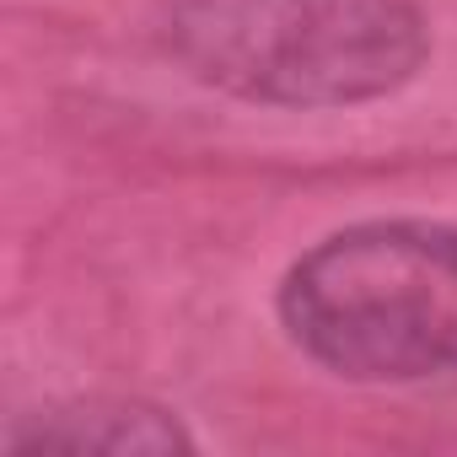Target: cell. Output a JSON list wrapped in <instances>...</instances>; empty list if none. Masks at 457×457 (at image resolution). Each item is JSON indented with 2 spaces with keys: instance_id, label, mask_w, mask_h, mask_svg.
<instances>
[{
  "instance_id": "cell-1",
  "label": "cell",
  "mask_w": 457,
  "mask_h": 457,
  "mask_svg": "<svg viewBox=\"0 0 457 457\" xmlns=\"http://www.w3.org/2000/svg\"><path fill=\"white\" fill-rule=\"evenodd\" d=\"M291 339L355 382L457 366V226L366 220L302 253L280 286Z\"/></svg>"
},
{
  "instance_id": "cell-3",
  "label": "cell",
  "mask_w": 457,
  "mask_h": 457,
  "mask_svg": "<svg viewBox=\"0 0 457 457\" xmlns=\"http://www.w3.org/2000/svg\"><path fill=\"white\" fill-rule=\"evenodd\" d=\"M12 446H71V452H178L188 436L145 403H81L54 409L33 430H17Z\"/></svg>"
},
{
  "instance_id": "cell-2",
  "label": "cell",
  "mask_w": 457,
  "mask_h": 457,
  "mask_svg": "<svg viewBox=\"0 0 457 457\" xmlns=\"http://www.w3.org/2000/svg\"><path fill=\"white\" fill-rule=\"evenodd\" d=\"M167 44L232 97L339 108L398 92L430 33L414 0H172Z\"/></svg>"
}]
</instances>
